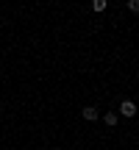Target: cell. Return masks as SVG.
<instances>
[{"mask_svg":"<svg viewBox=\"0 0 139 150\" xmlns=\"http://www.w3.org/2000/svg\"><path fill=\"white\" fill-rule=\"evenodd\" d=\"M81 114H84V120H86V122H95V120L100 117V114H97V108H95V106H86V108H84V111H81Z\"/></svg>","mask_w":139,"mask_h":150,"instance_id":"7a4b0ae2","label":"cell"},{"mask_svg":"<svg viewBox=\"0 0 139 150\" xmlns=\"http://www.w3.org/2000/svg\"><path fill=\"white\" fill-rule=\"evenodd\" d=\"M120 114H123V117H134L136 114V103L134 100H120Z\"/></svg>","mask_w":139,"mask_h":150,"instance_id":"6da1fadb","label":"cell"},{"mask_svg":"<svg viewBox=\"0 0 139 150\" xmlns=\"http://www.w3.org/2000/svg\"><path fill=\"white\" fill-rule=\"evenodd\" d=\"M0 111H3V106H0Z\"/></svg>","mask_w":139,"mask_h":150,"instance_id":"8992f818","label":"cell"},{"mask_svg":"<svg viewBox=\"0 0 139 150\" xmlns=\"http://www.w3.org/2000/svg\"><path fill=\"white\" fill-rule=\"evenodd\" d=\"M128 8L131 11H139V0H128Z\"/></svg>","mask_w":139,"mask_h":150,"instance_id":"5b68a950","label":"cell"},{"mask_svg":"<svg viewBox=\"0 0 139 150\" xmlns=\"http://www.w3.org/2000/svg\"><path fill=\"white\" fill-rule=\"evenodd\" d=\"M92 8H95V11H103V8H106V0H95V3H92Z\"/></svg>","mask_w":139,"mask_h":150,"instance_id":"277c9868","label":"cell"},{"mask_svg":"<svg viewBox=\"0 0 139 150\" xmlns=\"http://www.w3.org/2000/svg\"><path fill=\"white\" fill-rule=\"evenodd\" d=\"M103 122H106V125H117V114H114V111L103 114Z\"/></svg>","mask_w":139,"mask_h":150,"instance_id":"3957f363","label":"cell"}]
</instances>
